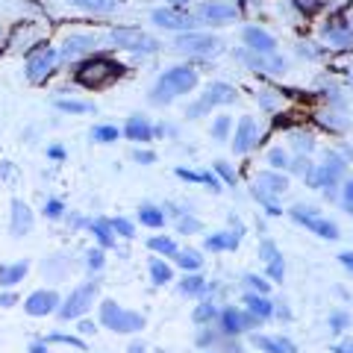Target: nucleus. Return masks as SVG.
Returning a JSON list of instances; mask_svg holds the SVG:
<instances>
[{
  "instance_id": "f257e3e1",
  "label": "nucleus",
  "mask_w": 353,
  "mask_h": 353,
  "mask_svg": "<svg viewBox=\"0 0 353 353\" xmlns=\"http://www.w3.org/2000/svg\"><path fill=\"white\" fill-rule=\"evenodd\" d=\"M124 74H127L124 65L115 62L112 57H103V53H92V57L74 65V83L88 88V92H103V88L115 85Z\"/></svg>"
},
{
  "instance_id": "f03ea898",
  "label": "nucleus",
  "mask_w": 353,
  "mask_h": 353,
  "mask_svg": "<svg viewBox=\"0 0 353 353\" xmlns=\"http://www.w3.org/2000/svg\"><path fill=\"white\" fill-rule=\"evenodd\" d=\"M194 85H197V71L192 68V65H174V68L159 74V80L150 92V103L165 106V103H171L174 97L189 94Z\"/></svg>"
},
{
  "instance_id": "7ed1b4c3",
  "label": "nucleus",
  "mask_w": 353,
  "mask_h": 353,
  "mask_svg": "<svg viewBox=\"0 0 353 353\" xmlns=\"http://www.w3.org/2000/svg\"><path fill=\"white\" fill-rule=\"evenodd\" d=\"M285 192H289V176L283 171H262V174H256V180H253V197L265 206V212L271 218L283 215V206L277 201Z\"/></svg>"
},
{
  "instance_id": "20e7f679",
  "label": "nucleus",
  "mask_w": 353,
  "mask_h": 353,
  "mask_svg": "<svg viewBox=\"0 0 353 353\" xmlns=\"http://www.w3.org/2000/svg\"><path fill=\"white\" fill-rule=\"evenodd\" d=\"M97 315H101V324L106 330H112V333H121V336H132V333H141V330L148 327V318L141 312H132V309L121 306L115 301H103L101 309H97Z\"/></svg>"
},
{
  "instance_id": "39448f33",
  "label": "nucleus",
  "mask_w": 353,
  "mask_h": 353,
  "mask_svg": "<svg viewBox=\"0 0 353 353\" xmlns=\"http://www.w3.org/2000/svg\"><path fill=\"white\" fill-rule=\"evenodd\" d=\"M59 68V50L50 48L48 41H39L36 48L27 50V59H24V74L32 85H41L48 83L53 74Z\"/></svg>"
},
{
  "instance_id": "423d86ee",
  "label": "nucleus",
  "mask_w": 353,
  "mask_h": 353,
  "mask_svg": "<svg viewBox=\"0 0 353 353\" xmlns=\"http://www.w3.org/2000/svg\"><path fill=\"white\" fill-rule=\"evenodd\" d=\"M94 297H97V283L94 280H85L80 285H74L71 294L59 303L57 315L62 318V321H80V318H85L88 309L94 306Z\"/></svg>"
},
{
  "instance_id": "0eeeda50",
  "label": "nucleus",
  "mask_w": 353,
  "mask_h": 353,
  "mask_svg": "<svg viewBox=\"0 0 353 353\" xmlns=\"http://www.w3.org/2000/svg\"><path fill=\"white\" fill-rule=\"evenodd\" d=\"M174 50L183 53V57H194V59H209L221 50V41L215 36H206V32H180L174 41Z\"/></svg>"
},
{
  "instance_id": "6e6552de",
  "label": "nucleus",
  "mask_w": 353,
  "mask_h": 353,
  "mask_svg": "<svg viewBox=\"0 0 353 353\" xmlns=\"http://www.w3.org/2000/svg\"><path fill=\"white\" fill-rule=\"evenodd\" d=\"M109 41L121 50H132V53H157L159 50V41L148 36L145 30L139 27H115L109 30Z\"/></svg>"
},
{
  "instance_id": "1a4fd4ad",
  "label": "nucleus",
  "mask_w": 353,
  "mask_h": 353,
  "mask_svg": "<svg viewBox=\"0 0 353 353\" xmlns=\"http://www.w3.org/2000/svg\"><path fill=\"white\" fill-rule=\"evenodd\" d=\"M236 97H239V92L230 83H212L206 88V92L197 97V101L189 106V118H201V115H206L209 109H215V106H230V103H236Z\"/></svg>"
},
{
  "instance_id": "9d476101",
  "label": "nucleus",
  "mask_w": 353,
  "mask_h": 353,
  "mask_svg": "<svg viewBox=\"0 0 353 353\" xmlns=\"http://www.w3.org/2000/svg\"><path fill=\"white\" fill-rule=\"evenodd\" d=\"M345 171H347V162L341 159L339 153H327V162H324V165H318V168L306 176V183H309V185H315V189H324L327 197H330L336 185L341 183Z\"/></svg>"
},
{
  "instance_id": "9b49d317",
  "label": "nucleus",
  "mask_w": 353,
  "mask_h": 353,
  "mask_svg": "<svg viewBox=\"0 0 353 353\" xmlns=\"http://www.w3.org/2000/svg\"><path fill=\"white\" fill-rule=\"evenodd\" d=\"M289 218L292 221H297V224H303L306 230H312L315 236H321V239H339V227L333 224L330 218H324L318 209H312V206H303V203H297V206H292L289 209Z\"/></svg>"
},
{
  "instance_id": "f8f14e48",
  "label": "nucleus",
  "mask_w": 353,
  "mask_h": 353,
  "mask_svg": "<svg viewBox=\"0 0 353 353\" xmlns=\"http://www.w3.org/2000/svg\"><path fill=\"white\" fill-rule=\"evenodd\" d=\"M259 324H262V321H259V318H253V315L248 312V309L224 306V309L218 312V330H221V336H227V339L248 333V330L259 327Z\"/></svg>"
},
{
  "instance_id": "ddd939ff",
  "label": "nucleus",
  "mask_w": 353,
  "mask_h": 353,
  "mask_svg": "<svg viewBox=\"0 0 353 353\" xmlns=\"http://www.w3.org/2000/svg\"><path fill=\"white\" fill-rule=\"evenodd\" d=\"M150 21L162 30H176V32H192L201 21L194 18V12H185V9H174V6H162V9H153Z\"/></svg>"
},
{
  "instance_id": "4468645a",
  "label": "nucleus",
  "mask_w": 353,
  "mask_h": 353,
  "mask_svg": "<svg viewBox=\"0 0 353 353\" xmlns=\"http://www.w3.org/2000/svg\"><path fill=\"white\" fill-rule=\"evenodd\" d=\"M97 50V36H88V32H74L62 41L59 48V62H80L85 57H92Z\"/></svg>"
},
{
  "instance_id": "2eb2a0df",
  "label": "nucleus",
  "mask_w": 353,
  "mask_h": 353,
  "mask_svg": "<svg viewBox=\"0 0 353 353\" xmlns=\"http://www.w3.org/2000/svg\"><path fill=\"white\" fill-rule=\"evenodd\" d=\"M59 294L53 292V289H36L32 292L27 301H24V312L30 315V318H48V315H53L59 309Z\"/></svg>"
},
{
  "instance_id": "dca6fc26",
  "label": "nucleus",
  "mask_w": 353,
  "mask_h": 353,
  "mask_svg": "<svg viewBox=\"0 0 353 353\" xmlns=\"http://www.w3.org/2000/svg\"><path fill=\"white\" fill-rule=\"evenodd\" d=\"M194 18L201 24H230V21L239 18V9L233 3H221V0H206V3L197 6Z\"/></svg>"
},
{
  "instance_id": "f3484780",
  "label": "nucleus",
  "mask_w": 353,
  "mask_h": 353,
  "mask_svg": "<svg viewBox=\"0 0 353 353\" xmlns=\"http://www.w3.org/2000/svg\"><path fill=\"white\" fill-rule=\"evenodd\" d=\"M259 259L265 262V271H268V280H271V283H283V277H285V262H283V253H280V248L274 245L271 239L259 241Z\"/></svg>"
},
{
  "instance_id": "a211bd4d",
  "label": "nucleus",
  "mask_w": 353,
  "mask_h": 353,
  "mask_svg": "<svg viewBox=\"0 0 353 353\" xmlns=\"http://www.w3.org/2000/svg\"><path fill=\"white\" fill-rule=\"evenodd\" d=\"M9 209H12V212H9V233H12L15 239L27 236L30 230H32V224H36V215H32L30 203H27V201H21V197H15Z\"/></svg>"
},
{
  "instance_id": "6ab92c4d",
  "label": "nucleus",
  "mask_w": 353,
  "mask_h": 353,
  "mask_svg": "<svg viewBox=\"0 0 353 353\" xmlns=\"http://www.w3.org/2000/svg\"><path fill=\"white\" fill-rule=\"evenodd\" d=\"M239 59L245 62L250 71H256V74H283V71H285V59H283V57H277V53L265 57V53L245 50V53H239Z\"/></svg>"
},
{
  "instance_id": "aec40b11",
  "label": "nucleus",
  "mask_w": 353,
  "mask_h": 353,
  "mask_svg": "<svg viewBox=\"0 0 353 353\" xmlns=\"http://www.w3.org/2000/svg\"><path fill=\"white\" fill-rule=\"evenodd\" d=\"M259 145V130H256V121H253L250 115H245L236 124V132H233V150L239 153H250L253 148Z\"/></svg>"
},
{
  "instance_id": "412c9836",
  "label": "nucleus",
  "mask_w": 353,
  "mask_h": 353,
  "mask_svg": "<svg viewBox=\"0 0 353 353\" xmlns=\"http://www.w3.org/2000/svg\"><path fill=\"white\" fill-rule=\"evenodd\" d=\"M241 41H245V48L253 50V53H265V57H271V53H277V39L271 36V32H265L262 27H245L241 30Z\"/></svg>"
},
{
  "instance_id": "4be33fe9",
  "label": "nucleus",
  "mask_w": 353,
  "mask_h": 353,
  "mask_svg": "<svg viewBox=\"0 0 353 353\" xmlns=\"http://www.w3.org/2000/svg\"><path fill=\"white\" fill-rule=\"evenodd\" d=\"M121 136H127L130 141H139V145H148V141H153V136H157V127L150 124V118L145 115H130L124 130H121Z\"/></svg>"
},
{
  "instance_id": "5701e85b",
  "label": "nucleus",
  "mask_w": 353,
  "mask_h": 353,
  "mask_svg": "<svg viewBox=\"0 0 353 353\" xmlns=\"http://www.w3.org/2000/svg\"><path fill=\"white\" fill-rule=\"evenodd\" d=\"M321 36H324L330 44L347 48V44L353 41V24H350V21H345L341 15H336V18H330L327 24L321 27Z\"/></svg>"
},
{
  "instance_id": "b1692460",
  "label": "nucleus",
  "mask_w": 353,
  "mask_h": 353,
  "mask_svg": "<svg viewBox=\"0 0 353 353\" xmlns=\"http://www.w3.org/2000/svg\"><path fill=\"white\" fill-rule=\"evenodd\" d=\"M27 271H30V262L27 259L3 262V265H0V289H15L18 283H24Z\"/></svg>"
},
{
  "instance_id": "393cba45",
  "label": "nucleus",
  "mask_w": 353,
  "mask_h": 353,
  "mask_svg": "<svg viewBox=\"0 0 353 353\" xmlns=\"http://www.w3.org/2000/svg\"><path fill=\"white\" fill-rule=\"evenodd\" d=\"M176 289H180L183 297H192V301H203V297L212 292V285H209V280H203L201 274H185V277L176 283Z\"/></svg>"
},
{
  "instance_id": "a878e982",
  "label": "nucleus",
  "mask_w": 353,
  "mask_h": 353,
  "mask_svg": "<svg viewBox=\"0 0 353 353\" xmlns=\"http://www.w3.org/2000/svg\"><path fill=\"white\" fill-rule=\"evenodd\" d=\"M250 345L262 353H294L292 339H285V336H259L256 333L250 339Z\"/></svg>"
},
{
  "instance_id": "bb28decb",
  "label": "nucleus",
  "mask_w": 353,
  "mask_h": 353,
  "mask_svg": "<svg viewBox=\"0 0 353 353\" xmlns=\"http://www.w3.org/2000/svg\"><path fill=\"white\" fill-rule=\"evenodd\" d=\"M241 303H245V309L253 315V318H259V321H268V318H274V301H268V294H245L241 297Z\"/></svg>"
},
{
  "instance_id": "cd10ccee",
  "label": "nucleus",
  "mask_w": 353,
  "mask_h": 353,
  "mask_svg": "<svg viewBox=\"0 0 353 353\" xmlns=\"http://www.w3.org/2000/svg\"><path fill=\"white\" fill-rule=\"evenodd\" d=\"M88 230H92V236L97 241V248H115L118 245V236H115V230L112 224H109V218H94V221H88Z\"/></svg>"
},
{
  "instance_id": "c85d7f7f",
  "label": "nucleus",
  "mask_w": 353,
  "mask_h": 353,
  "mask_svg": "<svg viewBox=\"0 0 353 353\" xmlns=\"http://www.w3.org/2000/svg\"><path fill=\"white\" fill-rule=\"evenodd\" d=\"M241 245V233H230V230H224V233H212L203 239V248L212 250V253H224V250H236Z\"/></svg>"
},
{
  "instance_id": "c756f323",
  "label": "nucleus",
  "mask_w": 353,
  "mask_h": 353,
  "mask_svg": "<svg viewBox=\"0 0 353 353\" xmlns=\"http://www.w3.org/2000/svg\"><path fill=\"white\" fill-rule=\"evenodd\" d=\"M136 218H139V224H141V227H150V230H162V227H165V221H168L165 209L153 206V203H141V206H139V212H136Z\"/></svg>"
},
{
  "instance_id": "7c9ffc66",
  "label": "nucleus",
  "mask_w": 353,
  "mask_h": 353,
  "mask_svg": "<svg viewBox=\"0 0 353 353\" xmlns=\"http://www.w3.org/2000/svg\"><path fill=\"white\" fill-rule=\"evenodd\" d=\"M174 174L180 176V180H185V183H203V185H209L212 192H221V185H224L212 171H192V168H183V165H180V168H176Z\"/></svg>"
},
{
  "instance_id": "2f4dec72",
  "label": "nucleus",
  "mask_w": 353,
  "mask_h": 353,
  "mask_svg": "<svg viewBox=\"0 0 353 353\" xmlns=\"http://www.w3.org/2000/svg\"><path fill=\"white\" fill-rule=\"evenodd\" d=\"M174 262H176V268H183L185 274H197V271L203 268V256H201V250H194V248L176 250L174 253Z\"/></svg>"
},
{
  "instance_id": "473e14b6",
  "label": "nucleus",
  "mask_w": 353,
  "mask_h": 353,
  "mask_svg": "<svg viewBox=\"0 0 353 353\" xmlns=\"http://www.w3.org/2000/svg\"><path fill=\"white\" fill-rule=\"evenodd\" d=\"M150 280H153V285H168V283H174V268L168 262H165L162 256H150Z\"/></svg>"
},
{
  "instance_id": "72a5a7b5",
  "label": "nucleus",
  "mask_w": 353,
  "mask_h": 353,
  "mask_svg": "<svg viewBox=\"0 0 353 353\" xmlns=\"http://www.w3.org/2000/svg\"><path fill=\"white\" fill-rule=\"evenodd\" d=\"M53 106H57L59 112H65V115H88V112H94V103L77 101V97H57Z\"/></svg>"
},
{
  "instance_id": "f704fd0d",
  "label": "nucleus",
  "mask_w": 353,
  "mask_h": 353,
  "mask_svg": "<svg viewBox=\"0 0 353 353\" xmlns=\"http://www.w3.org/2000/svg\"><path fill=\"white\" fill-rule=\"evenodd\" d=\"M68 3L77 9H85L92 15H109V12H115L118 0H68Z\"/></svg>"
},
{
  "instance_id": "c9c22d12",
  "label": "nucleus",
  "mask_w": 353,
  "mask_h": 353,
  "mask_svg": "<svg viewBox=\"0 0 353 353\" xmlns=\"http://www.w3.org/2000/svg\"><path fill=\"white\" fill-rule=\"evenodd\" d=\"M148 248H150L153 256H162V259H174V253L180 250L171 236H153V239L148 241Z\"/></svg>"
},
{
  "instance_id": "e433bc0d",
  "label": "nucleus",
  "mask_w": 353,
  "mask_h": 353,
  "mask_svg": "<svg viewBox=\"0 0 353 353\" xmlns=\"http://www.w3.org/2000/svg\"><path fill=\"white\" fill-rule=\"evenodd\" d=\"M218 303L215 301H201V306H194V312H192V318H194V324H201V327H206V324H212V321H218Z\"/></svg>"
},
{
  "instance_id": "4c0bfd02",
  "label": "nucleus",
  "mask_w": 353,
  "mask_h": 353,
  "mask_svg": "<svg viewBox=\"0 0 353 353\" xmlns=\"http://www.w3.org/2000/svg\"><path fill=\"white\" fill-rule=\"evenodd\" d=\"M121 139V130L112 127V124H97L92 130V141H97V145H112V141Z\"/></svg>"
},
{
  "instance_id": "58836bf2",
  "label": "nucleus",
  "mask_w": 353,
  "mask_h": 353,
  "mask_svg": "<svg viewBox=\"0 0 353 353\" xmlns=\"http://www.w3.org/2000/svg\"><path fill=\"white\" fill-rule=\"evenodd\" d=\"M176 215V230L185 236V233H201L203 224H201V218H194L189 212H174Z\"/></svg>"
},
{
  "instance_id": "ea45409f",
  "label": "nucleus",
  "mask_w": 353,
  "mask_h": 353,
  "mask_svg": "<svg viewBox=\"0 0 353 353\" xmlns=\"http://www.w3.org/2000/svg\"><path fill=\"white\" fill-rule=\"evenodd\" d=\"M44 341H48V345H68V347H77V350H85V341L80 336H74V333L71 336L68 333H50Z\"/></svg>"
},
{
  "instance_id": "a19ab883",
  "label": "nucleus",
  "mask_w": 353,
  "mask_h": 353,
  "mask_svg": "<svg viewBox=\"0 0 353 353\" xmlns=\"http://www.w3.org/2000/svg\"><path fill=\"white\" fill-rule=\"evenodd\" d=\"M230 130H233V118H230V115H218L212 121V139L215 141H227L230 139Z\"/></svg>"
},
{
  "instance_id": "79ce46f5",
  "label": "nucleus",
  "mask_w": 353,
  "mask_h": 353,
  "mask_svg": "<svg viewBox=\"0 0 353 353\" xmlns=\"http://www.w3.org/2000/svg\"><path fill=\"white\" fill-rule=\"evenodd\" d=\"M268 165H271V171H283V168H289V165H292L289 150H283V148H271V150H268Z\"/></svg>"
},
{
  "instance_id": "37998d69",
  "label": "nucleus",
  "mask_w": 353,
  "mask_h": 353,
  "mask_svg": "<svg viewBox=\"0 0 353 353\" xmlns=\"http://www.w3.org/2000/svg\"><path fill=\"white\" fill-rule=\"evenodd\" d=\"M245 285H248L250 294H268L271 292V283L265 277H259V274H245Z\"/></svg>"
},
{
  "instance_id": "c03bdc74",
  "label": "nucleus",
  "mask_w": 353,
  "mask_h": 353,
  "mask_svg": "<svg viewBox=\"0 0 353 353\" xmlns=\"http://www.w3.org/2000/svg\"><path fill=\"white\" fill-rule=\"evenodd\" d=\"M109 224H112V230H115V236H121V239H132L136 236V224H132L130 218H109Z\"/></svg>"
},
{
  "instance_id": "a18cd8bd",
  "label": "nucleus",
  "mask_w": 353,
  "mask_h": 353,
  "mask_svg": "<svg viewBox=\"0 0 353 353\" xmlns=\"http://www.w3.org/2000/svg\"><path fill=\"white\" fill-rule=\"evenodd\" d=\"M212 174L218 176L221 183H227V185H236V183H239V174H236L233 168H230L227 162H221V159H218V162L212 165Z\"/></svg>"
},
{
  "instance_id": "49530a36",
  "label": "nucleus",
  "mask_w": 353,
  "mask_h": 353,
  "mask_svg": "<svg viewBox=\"0 0 353 353\" xmlns=\"http://www.w3.org/2000/svg\"><path fill=\"white\" fill-rule=\"evenodd\" d=\"M103 265H106V253H103V248L85 250V268H88V271H103Z\"/></svg>"
},
{
  "instance_id": "de8ad7c7",
  "label": "nucleus",
  "mask_w": 353,
  "mask_h": 353,
  "mask_svg": "<svg viewBox=\"0 0 353 353\" xmlns=\"http://www.w3.org/2000/svg\"><path fill=\"white\" fill-rule=\"evenodd\" d=\"M292 145H294V150L309 153V150L315 148V139L309 136V132H303V130H294V132H292Z\"/></svg>"
},
{
  "instance_id": "09e8293b",
  "label": "nucleus",
  "mask_w": 353,
  "mask_h": 353,
  "mask_svg": "<svg viewBox=\"0 0 353 353\" xmlns=\"http://www.w3.org/2000/svg\"><path fill=\"white\" fill-rule=\"evenodd\" d=\"M44 218H50V221H59L62 215H65V203L59 201V197H48V201H44Z\"/></svg>"
},
{
  "instance_id": "8fccbe9b",
  "label": "nucleus",
  "mask_w": 353,
  "mask_h": 353,
  "mask_svg": "<svg viewBox=\"0 0 353 353\" xmlns=\"http://www.w3.org/2000/svg\"><path fill=\"white\" fill-rule=\"evenodd\" d=\"M347 324H350V315L341 312V309L330 315V333H341V330H347Z\"/></svg>"
},
{
  "instance_id": "3c124183",
  "label": "nucleus",
  "mask_w": 353,
  "mask_h": 353,
  "mask_svg": "<svg viewBox=\"0 0 353 353\" xmlns=\"http://www.w3.org/2000/svg\"><path fill=\"white\" fill-rule=\"evenodd\" d=\"M292 3H294L297 9H301V12H303V15H315V12H318V9H321V6H324V0H292Z\"/></svg>"
},
{
  "instance_id": "603ef678",
  "label": "nucleus",
  "mask_w": 353,
  "mask_h": 353,
  "mask_svg": "<svg viewBox=\"0 0 353 353\" xmlns=\"http://www.w3.org/2000/svg\"><path fill=\"white\" fill-rule=\"evenodd\" d=\"M132 159H136L139 165H153V162H157V153H153V150H136V153H132Z\"/></svg>"
},
{
  "instance_id": "864d4df0",
  "label": "nucleus",
  "mask_w": 353,
  "mask_h": 353,
  "mask_svg": "<svg viewBox=\"0 0 353 353\" xmlns=\"http://www.w3.org/2000/svg\"><path fill=\"white\" fill-rule=\"evenodd\" d=\"M341 203H345V209L353 215V180L345 183V192H341Z\"/></svg>"
},
{
  "instance_id": "5fc2aeb1",
  "label": "nucleus",
  "mask_w": 353,
  "mask_h": 353,
  "mask_svg": "<svg viewBox=\"0 0 353 353\" xmlns=\"http://www.w3.org/2000/svg\"><path fill=\"white\" fill-rule=\"evenodd\" d=\"M18 303V294L12 289H0V306L9 309V306H15Z\"/></svg>"
},
{
  "instance_id": "6e6d98bb",
  "label": "nucleus",
  "mask_w": 353,
  "mask_h": 353,
  "mask_svg": "<svg viewBox=\"0 0 353 353\" xmlns=\"http://www.w3.org/2000/svg\"><path fill=\"white\" fill-rule=\"evenodd\" d=\"M94 321H85V318H80V324H77V333L80 336H94Z\"/></svg>"
},
{
  "instance_id": "4d7b16f0",
  "label": "nucleus",
  "mask_w": 353,
  "mask_h": 353,
  "mask_svg": "<svg viewBox=\"0 0 353 353\" xmlns=\"http://www.w3.org/2000/svg\"><path fill=\"white\" fill-rule=\"evenodd\" d=\"M48 159L62 162V159H65V148H62V145H50V148H48Z\"/></svg>"
},
{
  "instance_id": "13d9d810",
  "label": "nucleus",
  "mask_w": 353,
  "mask_h": 353,
  "mask_svg": "<svg viewBox=\"0 0 353 353\" xmlns=\"http://www.w3.org/2000/svg\"><path fill=\"white\" fill-rule=\"evenodd\" d=\"M0 176H3V180H12V176H15V165L12 162H0Z\"/></svg>"
},
{
  "instance_id": "bf43d9fd",
  "label": "nucleus",
  "mask_w": 353,
  "mask_h": 353,
  "mask_svg": "<svg viewBox=\"0 0 353 353\" xmlns=\"http://www.w3.org/2000/svg\"><path fill=\"white\" fill-rule=\"evenodd\" d=\"M333 353H353V339H341L333 347Z\"/></svg>"
},
{
  "instance_id": "052dcab7",
  "label": "nucleus",
  "mask_w": 353,
  "mask_h": 353,
  "mask_svg": "<svg viewBox=\"0 0 353 353\" xmlns=\"http://www.w3.org/2000/svg\"><path fill=\"white\" fill-rule=\"evenodd\" d=\"M339 259H341V265L353 274V250H345V253H339Z\"/></svg>"
},
{
  "instance_id": "680f3d73",
  "label": "nucleus",
  "mask_w": 353,
  "mask_h": 353,
  "mask_svg": "<svg viewBox=\"0 0 353 353\" xmlns=\"http://www.w3.org/2000/svg\"><path fill=\"white\" fill-rule=\"evenodd\" d=\"M27 353H48V341H32L27 347Z\"/></svg>"
},
{
  "instance_id": "e2e57ef3",
  "label": "nucleus",
  "mask_w": 353,
  "mask_h": 353,
  "mask_svg": "<svg viewBox=\"0 0 353 353\" xmlns=\"http://www.w3.org/2000/svg\"><path fill=\"white\" fill-rule=\"evenodd\" d=\"M127 353H148V350H145V345H141V341H132V345L127 347Z\"/></svg>"
},
{
  "instance_id": "0e129e2a",
  "label": "nucleus",
  "mask_w": 353,
  "mask_h": 353,
  "mask_svg": "<svg viewBox=\"0 0 353 353\" xmlns=\"http://www.w3.org/2000/svg\"><path fill=\"white\" fill-rule=\"evenodd\" d=\"M168 3H171L174 9H183V6H189V3H192V0H168Z\"/></svg>"
},
{
  "instance_id": "69168bd1",
  "label": "nucleus",
  "mask_w": 353,
  "mask_h": 353,
  "mask_svg": "<svg viewBox=\"0 0 353 353\" xmlns=\"http://www.w3.org/2000/svg\"><path fill=\"white\" fill-rule=\"evenodd\" d=\"M3 41H6V30L0 27V48H3Z\"/></svg>"
},
{
  "instance_id": "338daca9",
  "label": "nucleus",
  "mask_w": 353,
  "mask_h": 353,
  "mask_svg": "<svg viewBox=\"0 0 353 353\" xmlns=\"http://www.w3.org/2000/svg\"><path fill=\"white\" fill-rule=\"evenodd\" d=\"M206 353H215V350H206Z\"/></svg>"
}]
</instances>
